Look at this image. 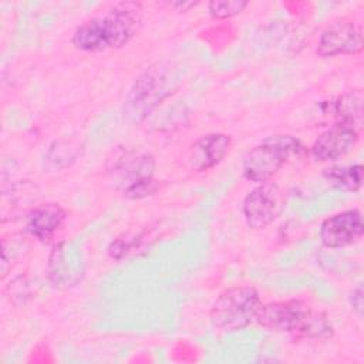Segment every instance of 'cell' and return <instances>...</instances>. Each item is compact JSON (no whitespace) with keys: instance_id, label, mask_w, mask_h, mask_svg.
I'll return each mask as SVG.
<instances>
[{"instance_id":"obj_4","label":"cell","mask_w":364,"mask_h":364,"mask_svg":"<svg viewBox=\"0 0 364 364\" xmlns=\"http://www.w3.org/2000/svg\"><path fill=\"white\" fill-rule=\"evenodd\" d=\"M260 304V294L253 286H233L218 296L209 320L216 330L239 331L255 321Z\"/></svg>"},{"instance_id":"obj_13","label":"cell","mask_w":364,"mask_h":364,"mask_svg":"<svg viewBox=\"0 0 364 364\" xmlns=\"http://www.w3.org/2000/svg\"><path fill=\"white\" fill-rule=\"evenodd\" d=\"M363 92L360 90L341 94L333 102L336 122L361 131L363 127Z\"/></svg>"},{"instance_id":"obj_1","label":"cell","mask_w":364,"mask_h":364,"mask_svg":"<svg viewBox=\"0 0 364 364\" xmlns=\"http://www.w3.org/2000/svg\"><path fill=\"white\" fill-rule=\"evenodd\" d=\"M144 7L139 1H118L101 17L80 24L71 43L85 53H101L127 46L141 30Z\"/></svg>"},{"instance_id":"obj_7","label":"cell","mask_w":364,"mask_h":364,"mask_svg":"<svg viewBox=\"0 0 364 364\" xmlns=\"http://www.w3.org/2000/svg\"><path fill=\"white\" fill-rule=\"evenodd\" d=\"M363 27L354 20L341 18L328 24L320 34L316 54L323 58L354 55L363 51Z\"/></svg>"},{"instance_id":"obj_19","label":"cell","mask_w":364,"mask_h":364,"mask_svg":"<svg viewBox=\"0 0 364 364\" xmlns=\"http://www.w3.org/2000/svg\"><path fill=\"white\" fill-rule=\"evenodd\" d=\"M198 4H199V1H173V3H169V6L172 9H175L176 11H188V10L193 9Z\"/></svg>"},{"instance_id":"obj_12","label":"cell","mask_w":364,"mask_h":364,"mask_svg":"<svg viewBox=\"0 0 364 364\" xmlns=\"http://www.w3.org/2000/svg\"><path fill=\"white\" fill-rule=\"evenodd\" d=\"M154 169H155L154 156L146 152L144 154L127 152L124 156H121L115 162L112 168L114 173L119 176V183L122 191L132 183L152 178Z\"/></svg>"},{"instance_id":"obj_2","label":"cell","mask_w":364,"mask_h":364,"mask_svg":"<svg viewBox=\"0 0 364 364\" xmlns=\"http://www.w3.org/2000/svg\"><path fill=\"white\" fill-rule=\"evenodd\" d=\"M255 321L263 328L286 333L296 338L326 340L334 333L328 317L300 299L260 304Z\"/></svg>"},{"instance_id":"obj_16","label":"cell","mask_w":364,"mask_h":364,"mask_svg":"<svg viewBox=\"0 0 364 364\" xmlns=\"http://www.w3.org/2000/svg\"><path fill=\"white\" fill-rule=\"evenodd\" d=\"M247 4L245 0H212L208 3V13L215 20H226L240 14Z\"/></svg>"},{"instance_id":"obj_18","label":"cell","mask_w":364,"mask_h":364,"mask_svg":"<svg viewBox=\"0 0 364 364\" xmlns=\"http://www.w3.org/2000/svg\"><path fill=\"white\" fill-rule=\"evenodd\" d=\"M350 304L358 317H363V286L358 284L350 294Z\"/></svg>"},{"instance_id":"obj_14","label":"cell","mask_w":364,"mask_h":364,"mask_svg":"<svg viewBox=\"0 0 364 364\" xmlns=\"http://www.w3.org/2000/svg\"><path fill=\"white\" fill-rule=\"evenodd\" d=\"M323 176L328 183H331L337 189L355 192L363 185V165H333L324 169Z\"/></svg>"},{"instance_id":"obj_3","label":"cell","mask_w":364,"mask_h":364,"mask_svg":"<svg viewBox=\"0 0 364 364\" xmlns=\"http://www.w3.org/2000/svg\"><path fill=\"white\" fill-rule=\"evenodd\" d=\"M303 152L304 146L299 138L289 134L270 135L245 155L242 162L243 176L257 183L270 181L290 158L299 156Z\"/></svg>"},{"instance_id":"obj_9","label":"cell","mask_w":364,"mask_h":364,"mask_svg":"<svg viewBox=\"0 0 364 364\" xmlns=\"http://www.w3.org/2000/svg\"><path fill=\"white\" fill-rule=\"evenodd\" d=\"M360 131L353 127L334 122L321 132L310 146L311 156L318 162L336 161L347 155L358 142Z\"/></svg>"},{"instance_id":"obj_6","label":"cell","mask_w":364,"mask_h":364,"mask_svg":"<svg viewBox=\"0 0 364 364\" xmlns=\"http://www.w3.org/2000/svg\"><path fill=\"white\" fill-rule=\"evenodd\" d=\"M283 206L282 189L276 183L266 181L247 192L242 203V212L246 225L250 229L260 230L267 228L282 213Z\"/></svg>"},{"instance_id":"obj_10","label":"cell","mask_w":364,"mask_h":364,"mask_svg":"<svg viewBox=\"0 0 364 364\" xmlns=\"http://www.w3.org/2000/svg\"><path fill=\"white\" fill-rule=\"evenodd\" d=\"M232 138L223 132H210L199 136L189 148L188 164L195 172H205L218 166L229 154Z\"/></svg>"},{"instance_id":"obj_17","label":"cell","mask_w":364,"mask_h":364,"mask_svg":"<svg viewBox=\"0 0 364 364\" xmlns=\"http://www.w3.org/2000/svg\"><path fill=\"white\" fill-rule=\"evenodd\" d=\"M158 189H159V182L156 179H154V176H152V178H148V179H144V181L129 185L122 192L129 199H144L146 196L154 195Z\"/></svg>"},{"instance_id":"obj_11","label":"cell","mask_w":364,"mask_h":364,"mask_svg":"<svg viewBox=\"0 0 364 364\" xmlns=\"http://www.w3.org/2000/svg\"><path fill=\"white\" fill-rule=\"evenodd\" d=\"M65 218L67 213L58 203H43L28 212L26 229L38 242L48 243L63 229Z\"/></svg>"},{"instance_id":"obj_5","label":"cell","mask_w":364,"mask_h":364,"mask_svg":"<svg viewBox=\"0 0 364 364\" xmlns=\"http://www.w3.org/2000/svg\"><path fill=\"white\" fill-rule=\"evenodd\" d=\"M175 87V77L169 67L155 64L136 78L129 90L125 111L134 121H142L149 112L168 95Z\"/></svg>"},{"instance_id":"obj_15","label":"cell","mask_w":364,"mask_h":364,"mask_svg":"<svg viewBox=\"0 0 364 364\" xmlns=\"http://www.w3.org/2000/svg\"><path fill=\"white\" fill-rule=\"evenodd\" d=\"M144 245V236L142 235H128L124 233L118 237H115L109 246H108V255L112 259L121 260L127 256H129L134 252H138Z\"/></svg>"},{"instance_id":"obj_8","label":"cell","mask_w":364,"mask_h":364,"mask_svg":"<svg viewBox=\"0 0 364 364\" xmlns=\"http://www.w3.org/2000/svg\"><path fill=\"white\" fill-rule=\"evenodd\" d=\"M364 233L363 213L348 209L326 218L320 225V240L324 247L340 249L361 240Z\"/></svg>"}]
</instances>
